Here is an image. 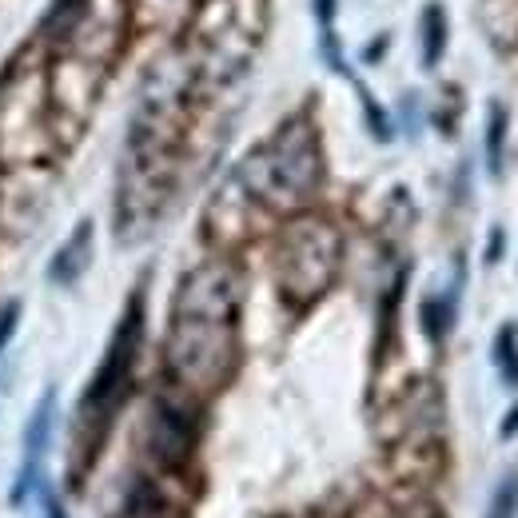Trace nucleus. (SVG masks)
<instances>
[{
  "label": "nucleus",
  "mask_w": 518,
  "mask_h": 518,
  "mask_svg": "<svg viewBox=\"0 0 518 518\" xmlns=\"http://www.w3.org/2000/svg\"><path fill=\"white\" fill-rule=\"evenodd\" d=\"M236 351V283L224 267L196 271L176 307L172 323V367L188 383L224 379Z\"/></svg>",
  "instance_id": "1"
},
{
  "label": "nucleus",
  "mask_w": 518,
  "mask_h": 518,
  "mask_svg": "<svg viewBox=\"0 0 518 518\" xmlns=\"http://www.w3.org/2000/svg\"><path fill=\"white\" fill-rule=\"evenodd\" d=\"M140 331H144V303L140 295L128 303V315L108 347V359L104 367L96 371L88 395H84V407H80V423H76V435L84 431V447L96 451L100 439H104V427L112 419V411L120 407L124 391H128V375H132V363H136V347H140Z\"/></svg>",
  "instance_id": "2"
},
{
  "label": "nucleus",
  "mask_w": 518,
  "mask_h": 518,
  "mask_svg": "<svg viewBox=\"0 0 518 518\" xmlns=\"http://www.w3.org/2000/svg\"><path fill=\"white\" fill-rule=\"evenodd\" d=\"M52 411H56V395L48 391L24 431V463H20V475H16V487H12V503L24 507L32 487L40 483V459H44V447H48V435H52Z\"/></svg>",
  "instance_id": "3"
},
{
  "label": "nucleus",
  "mask_w": 518,
  "mask_h": 518,
  "mask_svg": "<svg viewBox=\"0 0 518 518\" xmlns=\"http://www.w3.org/2000/svg\"><path fill=\"white\" fill-rule=\"evenodd\" d=\"M88 252H92V224H84V228L68 240V248L52 259L48 275H52L56 283H76L80 271H84V263H88Z\"/></svg>",
  "instance_id": "4"
},
{
  "label": "nucleus",
  "mask_w": 518,
  "mask_h": 518,
  "mask_svg": "<svg viewBox=\"0 0 518 518\" xmlns=\"http://www.w3.org/2000/svg\"><path fill=\"white\" fill-rule=\"evenodd\" d=\"M495 363H499V375L507 387H518V327L507 323L495 339Z\"/></svg>",
  "instance_id": "5"
},
{
  "label": "nucleus",
  "mask_w": 518,
  "mask_h": 518,
  "mask_svg": "<svg viewBox=\"0 0 518 518\" xmlns=\"http://www.w3.org/2000/svg\"><path fill=\"white\" fill-rule=\"evenodd\" d=\"M487 518H518V479H503L499 483V491H495V499H491V507H487Z\"/></svg>",
  "instance_id": "6"
},
{
  "label": "nucleus",
  "mask_w": 518,
  "mask_h": 518,
  "mask_svg": "<svg viewBox=\"0 0 518 518\" xmlns=\"http://www.w3.org/2000/svg\"><path fill=\"white\" fill-rule=\"evenodd\" d=\"M423 28H427V48H423V60L427 64H435L439 60V52H443V8H427L423 12Z\"/></svg>",
  "instance_id": "7"
},
{
  "label": "nucleus",
  "mask_w": 518,
  "mask_h": 518,
  "mask_svg": "<svg viewBox=\"0 0 518 518\" xmlns=\"http://www.w3.org/2000/svg\"><path fill=\"white\" fill-rule=\"evenodd\" d=\"M503 132H507V116H503V108H491V132H487L491 176H499V172H503Z\"/></svg>",
  "instance_id": "8"
},
{
  "label": "nucleus",
  "mask_w": 518,
  "mask_h": 518,
  "mask_svg": "<svg viewBox=\"0 0 518 518\" xmlns=\"http://www.w3.org/2000/svg\"><path fill=\"white\" fill-rule=\"evenodd\" d=\"M515 431H518V407L511 411V423H503V439H507V435H515Z\"/></svg>",
  "instance_id": "9"
},
{
  "label": "nucleus",
  "mask_w": 518,
  "mask_h": 518,
  "mask_svg": "<svg viewBox=\"0 0 518 518\" xmlns=\"http://www.w3.org/2000/svg\"><path fill=\"white\" fill-rule=\"evenodd\" d=\"M48 518H64V511H60V507H56L52 499H48Z\"/></svg>",
  "instance_id": "10"
}]
</instances>
